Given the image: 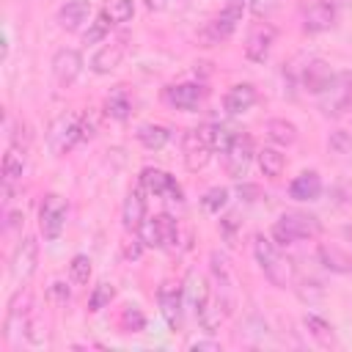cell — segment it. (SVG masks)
Returning a JSON list of instances; mask_svg holds the SVG:
<instances>
[{
  "label": "cell",
  "mask_w": 352,
  "mask_h": 352,
  "mask_svg": "<svg viewBox=\"0 0 352 352\" xmlns=\"http://www.w3.org/2000/svg\"><path fill=\"white\" fill-rule=\"evenodd\" d=\"M253 253H256V261H258V267L264 270V275H267V280L272 286H278V289L292 286V280H294V264L278 250V245L272 239H267V236L258 234L253 239Z\"/></svg>",
  "instance_id": "1"
},
{
  "label": "cell",
  "mask_w": 352,
  "mask_h": 352,
  "mask_svg": "<svg viewBox=\"0 0 352 352\" xmlns=\"http://www.w3.org/2000/svg\"><path fill=\"white\" fill-rule=\"evenodd\" d=\"M319 234H322V223H319V217H314L308 212H283L272 223L275 245H292L300 239H314Z\"/></svg>",
  "instance_id": "2"
},
{
  "label": "cell",
  "mask_w": 352,
  "mask_h": 352,
  "mask_svg": "<svg viewBox=\"0 0 352 352\" xmlns=\"http://www.w3.org/2000/svg\"><path fill=\"white\" fill-rule=\"evenodd\" d=\"M245 6H248V0H226L223 11H220L212 22H206V25L201 28V33H198L201 47H214V44L226 41V38L236 30V25L242 22Z\"/></svg>",
  "instance_id": "3"
},
{
  "label": "cell",
  "mask_w": 352,
  "mask_h": 352,
  "mask_svg": "<svg viewBox=\"0 0 352 352\" xmlns=\"http://www.w3.org/2000/svg\"><path fill=\"white\" fill-rule=\"evenodd\" d=\"M182 151H184V168L187 170L195 173V170L206 168V162L212 160V151H214V124H201L195 129H187Z\"/></svg>",
  "instance_id": "4"
},
{
  "label": "cell",
  "mask_w": 352,
  "mask_h": 352,
  "mask_svg": "<svg viewBox=\"0 0 352 352\" xmlns=\"http://www.w3.org/2000/svg\"><path fill=\"white\" fill-rule=\"evenodd\" d=\"M66 214H69V204L63 195L58 192H47L44 201H41V209H38V226H41V234L47 239H58L63 226H66Z\"/></svg>",
  "instance_id": "5"
},
{
  "label": "cell",
  "mask_w": 352,
  "mask_h": 352,
  "mask_svg": "<svg viewBox=\"0 0 352 352\" xmlns=\"http://www.w3.org/2000/svg\"><path fill=\"white\" fill-rule=\"evenodd\" d=\"M256 157L253 138L248 132H234L228 148H226V170L231 179H242L250 168V160Z\"/></svg>",
  "instance_id": "6"
},
{
  "label": "cell",
  "mask_w": 352,
  "mask_h": 352,
  "mask_svg": "<svg viewBox=\"0 0 352 352\" xmlns=\"http://www.w3.org/2000/svg\"><path fill=\"white\" fill-rule=\"evenodd\" d=\"M36 264H38V242H36V236L19 239V245L14 248V256H11V278L16 283H28V278L36 272Z\"/></svg>",
  "instance_id": "7"
},
{
  "label": "cell",
  "mask_w": 352,
  "mask_h": 352,
  "mask_svg": "<svg viewBox=\"0 0 352 352\" xmlns=\"http://www.w3.org/2000/svg\"><path fill=\"white\" fill-rule=\"evenodd\" d=\"M82 140V126H80V113L77 116H63L50 126V146L55 154H66L74 143Z\"/></svg>",
  "instance_id": "8"
},
{
  "label": "cell",
  "mask_w": 352,
  "mask_h": 352,
  "mask_svg": "<svg viewBox=\"0 0 352 352\" xmlns=\"http://www.w3.org/2000/svg\"><path fill=\"white\" fill-rule=\"evenodd\" d=\"M140 184L151 195H162L168 201H184L182 198V187L176 184V179L170 173L160 170V168H143L140 170Z\"/></svg>",
  "instance_id": "9"
},
{
  "label": "cell",
  "mask_w": 352,
  "mask_h": 352,
  "mask_svg": "<svg viewBox=\"0 0 352 352\" xmlns=\"http://www.w3.org/2000/svg\"><path fill=\"white\" fill-rule=\"evenodd\" d=\"M80 72H82V58H80L77 50L63 47V50H58L52 55V77H55V82L60 88H69L80 77Z\"/></svg>",
  "instance_id": "10"
},
{
  "label": "cell",
  "mask_w": 352,
  "mask_h": 352,
  "mask_svg": "<svg viewBox=\"0 0 352 352\" xmlns=\"http://www.w3.org/2000/svg\"><path fill=\"white\" fill-rule=\"evenodd\" d=\"M124 55H126V36H118L96 50V55L91 58V69L96 74H110L124 60Z\"/></svg>",
  "instance_id": "11"
},
{
  "label": "cell",
  "mask_w": 352,
  "mask_h": 352,
  "mask_svg": "<svg viewBox=\"0 0 352 352\" xmlns=\"http://www.w3.org/2000/svg\"><path fill=\"white\" fill-rule=\"evenodd\" d=\"M336 25V6L327 0H316L302 14V30L305 33H324Z\"/></svg>",
  "instance_id": "12"
},
{
  "label": "cell",
  "mask_w": 352,
  "mask_h": 352,
  "mask_svg": "<svg viewBox=\"0 0 352 352\" xmlns=\"http://www.w3.org/2000/svg\"><path fill=\"white\" fill-rule=\"evenodd\" d=\"M275 44V28L272 25H256L245 44V58L253 63H264L270 58V50Z\"/></svg>",
  "instance_id": "13"
},
{
  "label": "cell",
  "mask_w": 352,
  "mask_h": 352,
  "mask_svg": "<svg viewBox=\"0 0 352 352\" xmlns=\"http://www.w3.org/2000/svg\"><path fill=\"white\" fill-rule=\"evenodd\" d=\"M201 99H204V85L198 82H179L165 88V102L176 110H195Z\"/></svg>",
  "instance_id": "14"
},
{
  "label": "cell",
  "mask_w": 352,
  "mask_h": 352,
  "mask_svg": "<svg viewBox=\"0 0 352 352\" xmlns=\"http://www.w3.org/2000/svg\"><path fill=\"white\" fill-rule=\"evenodd\" d=\"M121 220L126 231H138V226L146 220V190L143 184L132 187L124 198V209H121Z\"/></svg>",
  "instance_id": "15"
},
{
  "label": "cell",
  "mask_w": 352,
  "mask_h": 352,
  "mask_svg": "<svg viewBox=\"0 0 352 352\" xmlns=\"http://www.w3.org/2000/svg\"><path fill=\"white\" fill-rule=\"evenodd\" d=\"M28 324H30V297H28V292H16L14 297H11V302H8V314H6V336H14L16 330H28Z\"/></svg>",
  "instance_id": "16"
},
{
  "label": "cell",
  "mask_w": 352,
  "mask_h": 352,
  "mask_svg": "<svg viewBox=\"0 0 352 352\" xmlns=\"http://www.w3.org/2000/svg\"><path fill=\"white\" fill-rule=\"evenodd\" d=\"M157 302H160V311H162L165 322L176 330L182 324V286L162 283L160 292H157Z\"/></svg>",
  "instance_id": "17"
},
{
  "label": "cell",
  "mask_w": 352,
  "mask_h": 352,
  "mask_svg": "<svg viewBox=\"0 0 352 352\" xmlns=\"http://www.w3.org/2000/svg\"><path fill=\"white\" fill-rule=\"evenodd\" d=\"M333 82H336V74L324 60H311L302 72V85L311 94H324L333 88Z\"/></svg>",
  "instance_id": "18"
},
{
  "label": "cell",
  "mask_w": 352,
  "mask_h": 352,
  "mask_svg": "<svg viewBox=\"0 0 352 352\" xmlns=\"http://www.w3.org/2000/svg\"><path fill=\"white\" fill-rule=\"evenodd\" d=\"M88 14H91V3H88V0H66V3L58 8V25H60L63 30L74 33V30H80V28L85 25Z\"/></svg>",
  "instance_id": "19"
},
{
  "label": "cell",
  "mask_w": 352,
  "mask_h": 352,
  "mask_svg": "<svg viewBox=\"0 0 352 352\" xmlns=\"http://www.w3.org/2000/svg\"><path fill=\"white\" fill-rule=\"evenodd\" d=\"M253 104H256V88H253L250 82L231 85V88L226 91V96H223V107H226V113H231V116H239V113L250 110Z\"/></svg>",
  "instance_id": "20"
},
{
  "label": "cell",
  "mask_w": 352,
  "mask_h": 352,
  "mask_svg": "<svg viewBox=\"0 0 352 352\" xmlns=\"http://www.w3.org/2000/svg\"><path fill=\"white\" fill-rule=\"evenodd\" d=\"M289 195L294 201H316L322 195V179L316 170H302L300 176H294V182L289 184Z\"/></svg>",
  "instance_id": "21"
},
{
  "label": "cell",
  "mask_w": 352,
  "mask_h": 352,
  "mask_svg": "<svg viewBox=\"0 0 352 352\" xmlns=\"http://www.w3.org/2000/svg\"><path fill=\"white\" fill-rule=\"evenodd\" d=\"M316 258L324 270L330 272H338V275H352V256L333 248V245H319L316 248Z\"/></svg>",
  "instance_id": "22"
},
{
  "label": "cell",
  "mask_w": 352,
  "mask_h": 352,
  "mask_svg": "<svg viewBox=\"0 0 352 352\" xmlns=\"http://www.w3.org/2000/svg\"><path fill=\"white\" fill-rule=\"evenodd\" d=\"M256 160H258V168H261V173H264L267 179H278V176L286 170V157H283L278 148H272V146L258 148V151H256Z\"/></svg>",
  "instance_id": "23"
},
{
  "label": "cell",
  "mask_w": 352,
  "mask_h": 352,
  "mask_svg": "<svg viewBox=\"0 0 352 352\" xmlns=\"http://www.w3.org/2000/svg\"><path fill=\"white\" fill-rule=\"evenodd\" d=\"M138 140H140L143 148H148V151H160V148L168 146L170 132H168V126H162V124H143V126L138 129Z\"/></svg>",
  "instance_id": "24"
},
{
  "label": "cell",
  "mask_w": 352,
  "mask_h": 352,
  "mask_svg": "<svg viewBox=\"0 0 352 352\" xmlns=\"http://www.w3.org/2000/svg\"><path fill=\"white\" fill-rule=\"evenodd\" d=\"M22 173H25V160H22V154H19L16 148H8L6 157H3V190H6V195H11V184L19 182Z\"/></svg>",
  "instance_id": "25"
},
{
  "label": "cell",
  "mask_w": 352,
  "mask_h": 352,
  "mask_svg": "<svg viewBox=\"0 0 352 352\" xmlns=\"http://www.w3.org/2000/svg\"><path fill=\"white\" fill-rule=\"evenodd\" d=\"M267 138L275 146H292L297 140V126L286 118H270L267 121Z\"/></svg>",
  "instance_id": "26"
},
{
  "label": "cell",
  "mask_w": 352,
  "mask_h": 352,
  "mask_svg": "<svg viewBox=\"0 0 352 352\" xmlns=\"http://www.w3.org/2000/svg\"><path fill=\"white\" fill-rule=\"evenodd\" d=\"M209 267H212V275H214V286L220 289V292H228L231 286H234V272H231V264H228V258L223 256V253H212L209 256Z\"/></svg>",
  "instance_id": "27"
},
{
  "label": "cell",
  "mask_w": 352,
  "mask_h": 352,
  "mask_svg": "<svg viewBox=\"0 0 352 352\" xmlns=\"http://www.w3.org/2000/svg\"><path fill=\"white\" fill-rule=\"evenodd\" d=\"M129 110H132V102H129V96H126L124 88H116V91L104 99V113H107L110 118H116V121H126V118H129Z\"/></svg>",
  "instance_id": "28"
},
{
  "label": "cell",
  "mask_w": 352,
  "mask_h": 352,
  "mask_svg": "<svg viewBox=\"0 0 352 352\" xmlns=\"http://www.w3.org/2000/svg\"><path fill=\"white\" fill-rule=\"evenodd\" d=\"M157 228H160V248L173 250L179 245V226H176V220L168 212H160L157 214Z\"/></svg>",
  "instance_id": "29"
},
{
  "label": "cell",
  "mask_w": 352,
  "mask_h": 352,
  "mask_svg": "<svg viewBox=\"0 0 352 352\" xmlns=\"http://www.w3.org/2000/svg\"><path fill=\"white\" fill-rule=\"evenodd\" d=\"M302 324L308 327V333H311L319 344H324V346L333 344V324H330L327 319H322V316H316V314H305Z\"/></svg>",
  "instance_id": "30"
},
{
  "label": "cell",
  "mask_w": 352,
  "mask_h": 352,
  "mask_svg": "<svg viewBox=\"0 0 352 352\" xmlns=\"http://www.w3.org/2000/svg\"><path fill=\"white\" fill-rule=\"evenodd\" d=\"M102 14H104L113 25H124V22L132 19V14H135V3H132V0H107L104 8H102Z\"/></svg>",
  "instance_id": "31"
},
{
  "label": "cell",
  "mask_w": 352,
  "mask_h": 352,
  "mask_svg": "<svg viewBox=\"0 0 352 352\" xmlns=\"http://www.w3.org/2000/svg\"><path fill=\"white\" fill-rule=\"evenodd\" d=\"M113 297H116V286H113V283H107V280H99V283L94 286L91 297H88V308H91V311L96 314V311L107 308Z\"/></svg>",
  "instance_id": "32"
},
{
  "label": "cell",
  "mask_w": 352,
  "mask_h": 352,
  "mask_svg": "<svg viewBox=\"0 0 352 352\" xmlns=\"http://www.w3.org/2000/svg\"><path fill=\"white\" fill-rule=\"evenodd\" d=\"M91 272H94V267H91V258H88L85 253H77V256L72 258V264H69V275H72V283H77V286H85V283L91 280Z\"/></svg>",
  "instance_id": "33"
},
{
  "label": "cell",
  "mask_w": 352,
  "mask_h": 352,
  "mask_svg": "<svg viewBox=\"0 0 352 352\" xmlns=\"http://www.w3.org/2000/svg\"><path fill=\"white\" fill-rule=\"evenodd\" d=\"M228 204V190L226 187H212V190H206L204 192V198H201V206H204V212H209V214H220V209Z\"/></svg>",
  "instance_id": "34"
},
{
  "label": "cell",
  "mask_w": 352,
  "mask_h": 352,
  "mask_svg": "<svg viewBox=\"0 0 352 352\" xmlns=\"http://www.w3.org/2000/svg\"><path fill=\"white\" fill-rule=\"evenodd\" d=\"M138 239L146 248H160V228H157V217H146L138 226Z\"/></svg>",
  "instance_id": "35"
},
{
  "label": "cell",
  "mask_w": 352,
  "mask_h": 352,
  "mask_svg": "<svg viewBox=\"0 0 352 352\" xmlns=\"http://www.w3.org/2000/svg\"><path fill=\"white\" fill-rule=\"evenodd\" d=\"M121 327H124L126 333H138V330H143V327H146V316H143V311L135 308V305H126V308L121 311Z\"/></svg>",
  "instance_id": "36"
},
{
  "label": "cell",
  "mask_w": 352,
  "mask_h": 352,
  "mask_svg": "<svg viewBox=\"0 0 352 352\" xmlns=\"http://www.w3.org/2000/svg\"><path fill=\"white\" fill-rule=\"evenodd\" d=\"M110 28H113V22H110L104 14H99V16L91 22V28L85 30V36H82L85 44H96V41H102V38L110 33Z\"/></svg>",
  "instance_id": "37"
},
{
  "label": "cell",
  "mask_w": 352,
  "mask_h": 352,
  "mask_svg": "<svg viewBox=\"0 0 352 352\" xmlns=\"http://www.w3.org/2000/svg\"><path fill=\"white\" fill-rule=\"evenodd\" d=\"M47 297H50L52 305H66L72 300V289H69L66 280H52L50 289H47Z\"/></svg>",
  "instance_id": "38"
},
{
  "label": "cell",
  "mask_w": 352,
  "mask_h": 352,
  "mask_svg": "<svg viewBox=\"0 0 352 352\" xmlns=\"http://www.w3.org/2000/svg\"><path fill=\"white\" fill-rule=\"evenodd\" d=\"M330 148L338 151V154H349V151H352V138H349L346 132L338 129V132L330 135Z\"/></svg>",
  "instance_id": "39"
},
{
  "label": "cell",
  "mask_w": 352,
  "mask_h": 352,
  "mask_svg": "<svg viewBox=\"0 0 352 352\" xmlns=\"http://www.w3.org/2000/svg\"><path fill=\"white\" fill-rule=\"evenodd\" d=\"M220 226H223L226 239L231 242V239H234V228H236V217H234V214H228V217H223V220H220ZM231 245H234V242H231Z\"/></svg>",
  "instance_id": "40"
},
{
  "label": "cell",
  "mask_w": 352,
  "mask_h": 352,
  "mask_svg": "<svg viewBox=\"0 0 352 352\" xmlns=\"http://www.w3.org/2000/svg\"><path fill=\"white\" fill-rule=\"evenodd\" d=\"M143 248H146V245H143L140 239H132V242H126V248H124V256L135 261V258L140 256V250H143Z\"/></svg>",
  "instance_id": "41"
},
{
  "label": "cell",
  "mask_w": 352,
  "mask_h": 352,
  "mask_svg": "<svg viewBox=\"0 0 352 352\" xmlns=\"http://www.w3.org/2000/svg\"><path fill=\"white\" fill-rule=\"evenodd\" d=\"M190 349H195V352H198V349H209V352H220V344H217V341H192V344H190Z\"/></svg>",
  "instance_id": "42"
},
{
  "label": "cell",
  "mask_w": 352,
  "mask_h": 352,
  "mask_svg": "<svg viewBox=\"0 0 352 352\" xmlns=\"http://www.w3.org/2000/svg\"><path fill=\"white\" fill-rule=\"evenodd\" d=\"M270 8H275V0H256V3H253V11H256L258 16L267 14Z\"/></svg>",
  "instance_id": "43"
},
{
  "label": "cell",
  "mask_w": 352,
  "mask_h": 352,
  "mask_svg": "<svg viewBox=\"0 0 352 352\" xmlns=\"http://www.w3.org/2000/svg\"><path fill=\"white\" fill-rule=\"evenodd\" d=\"M148 11H162L165 8V0H143Z\"/></svg>",
  "instance_id": "44"
},
{
  "label": "cell",
  "mask_w": 352,
  "mask_h": 352,
  "mask_svg": "<svg viewBox=\"0 0 352 352\" xmlns=\"http://www.w3.org/2000/svg\"><path fill=\"white\" fill-rule=\"evenodd\" d=\"M344 236H346V239H352V226H344Z\"/></svg>",
  "instance_id": "45"
}]
</instances>
